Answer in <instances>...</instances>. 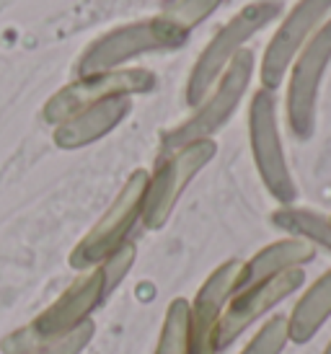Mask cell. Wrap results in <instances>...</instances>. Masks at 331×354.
<instances>
[{"instance_id":"5bb4252c","label":"cell","mask_w":331,"mask_h":354,"mask_svg":"<svg viewBox=\"0 0 331 354\" xmlns=\"http://www.w3.org/2000/svg\"><path fill=\"white\" fill-rule=\"evenodd\" d=\"M313 256H316V246H311L308 241L292 236L280 238L241 264V277H238L235 292L244 287L256 285V282H264L274 274H283L290 269H303L308 261H313Z\"/></svg>"},{"instance_id":"3957f363","label":"cell","mask_w":331,"mask_h":354,"mask_svg":"<svg viewBox=\"0 0 331 354\" xmlns=\"http://www.w3.org/2000/svg\"><path fill=\"white\" fill-rule=\"evenodd\" d=\"M253 68H256L253 52H238V57L228 65V70L220 75V80L207 91L205 99L195 106L192 117H186L181 124L163 132L161 156H166V153H171L176 148H184V145L197 142V140H213V135H217L231 122L235 109L241 106L246 91L251 86Z\"/></svg>"},{"instance_id":"ffe728a7","label":"cell","mask_w":331,"mask_h":354,"mask_svg":"<svg viewBox=\"0 0 331 354\" xmlns=\"http://www.w3.org/2000/svg\"><path fill=\"white\" fill-rule=\"evenodd\" d=\"M93 336H96V324L88 321V324L78 326L75 331L60 336V339L42 342V344H34V346H29V349L16 352V354H80L91 342H93Z\"/></svg>"},{"instance_id":"5b68a950","label":"cell","mask_w":331,"mask_h":354,"mask_svg":"<svg viewBox=\"0 0 331 354\" xmlns=\"http://www.w3.org/2000/svg\"><path fill=\"white\" fill-rule=\"evenodd\" d=\"M186 41V34L158 19H143L135 24H125L117 29L101 34L93 39L75 59V78L93 75V73H107V70L125 68L129 59L153 55V52L179 50Z\"/></svg>"},{"instance_id":"9c48e42d","label":"cell","mask_w":331,"mask_h":354,"mask_svg":"<svg viewBox=\"0 0 331 354\" xmlns=\"http://www.w3.org/2000/svg\"><path fill=\"white\" fill-rule=\"evenodd\" d=\"M158 88V75L145 68H119L107 70V73H93V75H83L75 78L73 83L62 86V88L47 99L42 117L47 124H62L65 119L75 117L78 111L88 106H96L101 101L119 99V96H145Z\"/></svg>"},{"instance_id":"9a60e30c","label":"cell","mask_w":331,"mask_h":354,"mask_svg":"<svg viewBox=\"0 0 331 354\" xmlns=\"http://www.w3.org/2000/svg\"><path fill=\"white\" fill-rule=\"evenodd\" d=\"M285 318H287L290 342L295 344H305L321 331V326L331 318V269L303 292L290 315Z\"/></svg>"},{"instance_id":"d6986e66","label":"cell","mask_w":331,"mask_h":354,"mask_svg":"<svg viewBox=\"0 0 331 354\" xmlns=\"http://www.w3.org/2000/svg\"><path fill=\"white\" fill-rule=\"evenodd\" d=\"M287 344H290L287 318L285 315H272L269 321H264L262 328L251 336V342L238 354H283Z\"/></svg>"},{"instance_id":"8fae6325","label":"cell","mask_w":331,"mask_h":354,"mask_svg":"<svg viewBox=\"0 0 331 354\" xmlns=\"http://www.w3.org/2000/svg\"><path fill=\"white\" fill-rule=\"evenodd\" d=\"M305 282L303 269H290L283 274H274L264 282H256L251 287H244L233 292L228 300L217 328V352H223L228 346L238 342V336H244L259 318L272 310L274 305H280L290 295H295Z\"/></svg>"},{"instance_id":"7a4b0ae2","label":"cell","mask_w":331,"mask_h":354,"mask_svg":"<svg viewBox=\"0 0 331 354\" xmlns=\"http://www.w3.org/2000/svg\"><path fill=\"white\" fill-rule=\"evenodd\" d=\"M283 3L280 0H253L235 13L223 29L207 41L202 55L192 65V73L186 78V104L195 109L207 96V91L220 80L228 65L238 57V52L246 50V41H251L259 31H264L274 19H280Z\"/></svg>"},{"instance_id":"7c38bea8","label":"cell","mask_w":331,"mask_h":354,"mask_svg":"<svg viewBox=\"0 0 331 354\" xmlns=\"http://www.w3.org/2000/svg\"><path fill=\"white\" fill-rule=\"evenodd\" d=\"M241 259H228L213 269L195 300H189V352L186 354H217V328L228 300L233 297Z\"/></svg>"},{"instance_id":"e0dca14e","label":"cell","mask_w":331,"mask_h":354,"mask_svg":"<svg viewBox=\"0 0 331 354\" xmlns=\"http://www.w3.org/2000/svg\"><path fill=\"white\" fill-rule=\"evenodd\" d=\"M189 352V300L176 297L168 303L153 354H186Z\"/></svg>"},{"instance_id":"2e32d148","label":"cell","mask_w":331,"mask_h":354,"mask_svg":"<svg viewBox=\"0 0 331 354\" xmlns=\"http://www.w3.org/2000/svg\"><path fill=\"white\" fill-rule=\"evenodd\" d=\"M272 225L290 233L292 238H303L311 246H321L331 254V215H319L305 207H277L272 212Z\"/></svg>"},{"instance_id":"52a82bcc","label":"cell","mask_w":331,"mask_h":354,"mask_svg":"<svg viewBox=\"0 0 331 354\" xmlns=\"http://www.w3.org/2000/svg\"><path fill=\"white\" fill-rule=\"evenodd\" d=\"M215 156H217L215 140H197L161 156V163L147 178L145 207H143V225L147 230H161L171 220L186 187L205 171V166H210Z\"/></svg>"},{"instance_id":"277c9868","label":"cell","mask_w":331,"mask_h":354,"mask_svg":"<svg viewBox=\"0 0 331 354\" xmlns=\"http://www.w3.org/2000/svg\"><path fill=\"white\" fill-rule=\"evenodd\" d=\"M147 174L145 168L132 171L122 184L114 202L107 207V212L98 217V223L78 241V246L70 251L68 264L75 272H88L114 256L122 246L129 243V233L143 220V207L147 194Z\"/></svg>"},{"instance_id":"6da1fadb","label":"cell","mask_w":331,"mask_h":354,"mask_svg":"<svg viewBox=\"0 0 331 354\" xmlns=\"http://www.w3.org/2000/svg\"><path fill=\"white\" fill-rule=\"evenodd\" d=\"M135 259H137L135 243H127V246L119 248L114 256H109L107 261H101L98 266L83 272V274H80L55 303L47 305L34 321H29L26 326H21L13 334L6 336L0 349L6 354L24 352V349H29V346L60 339V336L75 331L78 326L88 324L93 310H96L98 305L107 300L109 292H114V290L122 285V279L129 274Z\"/></svg>"},{"instance_id":"8992f818","label":"cell","mask_w":331,"mask_h":354,"mask_svg":"<svg viewBox=\"0 0 331 354\" xmlns=\"http://www.w3.org/2000/svg\"><path fill=\"white\" fill-rule=\"evenodd\" d=\"M249 142L256 174L262 178L269 197L280 207H290L298 199V187L292 181L290 166L285 158L280 119H277V99L274 91L259 88L249 104Z\"/></svg>"},{"instance_id":"44dd1931","label":"cell","mask_w":331,"mask_h":354,"mask_svg":"<svg viewBox=\"0 0 331 354\" xmlns=\"http://www.w3.org/2000/svg\"><path fill=\"white\" fill-rule=\"evenodd\" d=\"M321 354H331V339H329V344H326V349H323Z\"/></svg>"},{"instance_id":"ac0fdd59","label":"cell","mask_w":331,"mask_h":354,"mask_svg":"<svg viewBox=\"0 0 331 354\" xmlns=\"http://www.w3.org/2000/svg\"><path fill=\"white\" fill-rule=\"evenodd\" d=\"M223 3L225 0H174L171 6L163 8L161 19L189 37V31L195 29V26H199L202 21L210 19Z\"/></svg>"},{"instance_id":"4fadbf2b","label":"cell","mask_w":331,"mask_h":354,"mask_svg":"<svg viewBox=\"0 0 331 354\" xmlns=\"http://www.w3.org/2000/svg\"><path fill=\"white\" fill-rule=\"evenodd\" d=\"M132 111V99L129 96H119V99L101 101L96 106H88L78 111L75 117L65 119L62 124L55 127L52 140L60 150H80L107 138L114 129L129 117Z\"/></svg>"},{"instance_id":"ba28073f","label":"cell","mask_w":331,"mask_h":354,"mask_svg":"<svg viewBox=\"0 0 331 354\" xmlns=\"http://www.w3.org/2000/svg\"><path fill=\"white\" fill-rule=\"evenodd\" d=\"M331 65V19L311 37V41L298 52L287 70V93H285V114L287 127L298 140H311L319 114L323 75Z\"/></svg>"},{"instance_id":"30bf717a","label":"cell","mask_w":331,"mask_h":354,"mask_svg":"<svg viewBox=\"0 0 331 354\" xmlns=\"http://www.w3.org/2000/svg\"><path fill=\"white\" fill-rule=\"evenodd\" d=\"M331 13V0H298L285 13L280 29L274 31L259 62V80L262 88L277 91L290 70L298 52L311 41V37L321 29Z\"/></svg>"}]
</instances>
